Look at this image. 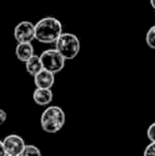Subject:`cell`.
<instances>
[{
    "instance_id": "obj_8",
    "label": "cell",
    "mask_w": 155,
    "mask_h": 156,
    "mask_svg": "<svg viewBox=\"0 0 155 156\" xmlns=\"http://www.w3.org/2000/svg\"><path fill=\"white\" fill-rule=\"evenodd\" d=\"M15 55L20 62L26 63L34 55V47L32 43H18L15 49Z\"/></svg>"
},
{
    "instance_id": "obj_6",
    "label": "cell",
    "mask_w": 155,
    "mask_h": 156,
    "mask_svg": "<svg viewBox=\"0 0 155 156\" xmlns=\"http://www.w3.org/2000/svg\"><path fill=\"white\" fill-rule=\"evenodd\" d=\"M2 141H3L6 154L9 155H20L26 147L23 138L16 134L8 135L6 137H4Z\"/></svg>"
},
{
    "instance_id": "obj_14",
    "label": "cell",
    "mask_w": 155,
    "mask_h": 156,
    "mask_svg": "<svg viewBox=\"0 0 155 156\" xmlns=\"http://www.w3.org/2000/svg\"><path fill=\"white\" fill-rule=\"evenodd\" d=\"M143 156H155V142L151 141V144L146 147Z\"/></svg>"
},
{
    "instance_id": "obj_5",
    "label": "cell",
    "mask_w": 155,
    "mask_h": 156,
    "mask_svg": "<svg viewBox=\"0 0 155 156\" xmlns=\"http://www.w3.org/2000/svg\"><path fill=\"white\" fill-rule=\"evenodd\" d=\"M14 38L17 43H32L35 39V25L30 21H21L14 29Z\"/></svg>"
},
{
    "instance_id": "obj_15",
    "label": "cell",
    "mask_w": 155,
    "mask_h": 156,
    "mask_svg": "<svg viewBox=\"0 0 155 156\" xmlns=\"http://www.w3.org/2000/svg\"><path fill=\"white\" fill-rule=\"evenodd\" d=\"M6 120V113L3 109L0 108V125H2Z\"/></svg>"
},
{
    "instance_id": "obj_12",
    "label": "cell",
    "mask_w": 155,
    "mask_h": 156,
    "mask_svg": "<svg viewBox=\"0 0 155 156\" xmlns=\"http://www.w3.org/2000/svg\"><path fill=\"white\" fill-rule=\"evenodd\" d=\"M146 43L148 47L155 50V26H152L146 34Z\"/></svg>"
},
{
    "instance_id": "obj_13",
    "label": "cell",
    "mask_w": 155,
    "mask_h": 156,
    "mask_svg": "<svg viewBox=\"0 0 155 156\" xmlns=\"http://www.w3.org/2000/svg\"><path fill=\"white\" fill-rule=\"evenodd\" d=\"M147 136L148 139L152 142H155V122H153L147 129Z\"/></svg>"
},
{
    "instance_id": "obj_9",
    "label": "cell",
    "mask_w": 155,
    "mask_h": 156,
    "mask_svg": "<svg viewBox=\"0 0 155 156\" xmlns=\"http://www.w3.org/2000/svg\"><path fill=\"white\" fill-rule=\"evenodd\" d=\"M53 100V94H52L50 88H38L36 87V89L33 93V101L37 105L41 106H45L51 103V101Z\"/></svg>"
},
{
    "instance_id": "obj_2",
    "label": "cell",
    "mask_w": 155,
    "mask_h": 156,
    "mask_svg": "<svg viewBox=\"0 0 155 156\" xmlns=\"http://www.w3.org/2000/svg\"><path fill=\"white\" fill-rule=\"evenodd\" d=\"M66 116L60 106L52 105L43 112L41 117V129L50 134L58 133L65 124Z\"/></svg>"
},
{
    "instance_id": "obj_4",
    "label": "cell",
    "mask_w": 155,
    "mask_h": 156,
    "mask_svg": "<svg viewBox=\"0 0 155 156\" xmlns=\"http://www.w3.org/2000/svg\"><path fill=\"white\" fill-rule=\"evenodd\" d=\"M43 64V68L52 73H58L63 70L65 66V58L56 49H48L45 50L39 55Z\"/></svg>"
},
{
    "instance_id": "obj_17",
    "label": "cell",
    "mask_w": 155,
    "mask_h": 156,
    "mask_svg": "<svg viewBox=\"0 0 155 156\" xmlns=\"http://www.w3.org/2000/svg\"><path fill=\"white\" fill-rule=\"evenodd\" d=\"M150 3H151V6L155 10V0H150Z\"/></svg>"
},
{
    "instance_id": "obj_11",
    "label": "cell",
    "mask_w": 155,
    "mask_h": 156,
    "mask_svg": "<svg viewBox=\"0 0 155 156\" xmlns=\"http://www.w3.org/2000/svg\"><path fill=\"white\" fill-rule=\"evenodd\" d=\"M21 156H41V150L37 147L33 146V144H26L25 149L21 152Z\"/></svg>"
},
{
    "instance_id": "obj_10",
    "label": "cell",
    "mask_w": 155,
    "mask_h": 156,
    "mask_svg": "<svg viewBox=\"0 0 155 156\" xmlns=\"http://www.w3.org/2000/svg\"><path fill=\"white\" fill-rule=\"evenodd\" d=\"M25 65H26V70H27V72L31 76H33V78L39 71H41V70L44 69L41 58H39V55H35V54H34L31 58H29V60L25 63Z\"/></svg>"
},
{
    "instance_id": "obj_7",
    "label": "cell",
    "mask_w": 155,
    "mask_h": 156,
    "mask_svg": "<svg viewBox=\"0 0 155 156\" xmlns=\"http://www.w3.org/2000/svg\"><path fill=\"white\" fill-rule=\"evenodd\" d=\"M54 73L48 71L46 69H43L34 76V83L35 86L38 88H52L54 85Z\"/></svg>"
},
{
    "instance_id": "obj_18",
    "label": "cell",
    "mask_w": 155,
    "mask_h": 156,
    "mask_svg": "<svg viewBox=\"0 0 155 156\" xmlns=\"http://www.w3.org/2000/svg\"><path fill=\"white\" fill-rule=\"evenodd\" d=\"M5 156H21V155H9V154H6Z\"/></svg>"
},
{
    "instance_id": "obj_3",
    "label": "cell",
    "mask_w": 155,
    "mask_h": 156,
    "mask_svg": "<svg viewBox=\"0 0 155 156\" xmlns=\"http://www.w3.org/2000/svg\"><path fill=\"white\" fill-rule=\"evenodd\" d=\"M54 44L55 49L64 56L66 61L73 60L81 49L80 39L78 38V36L68 32H63Z\"/></svg>"
},
{
    "instance_id": "obj_16",
    "label": "cell",
    "mask_w": 155,
    "mask_h": 156,
    "mask_svg": "<svg viewBox=\"0 0 155 156\" xmlns=\"http://www.w3.org/2000/svg\"><path fill=\"white\" fill-rule=\"evenodd\" d=\"M5 155H6V152L3 146V141L0 140V156H5Z\"/></svg>"
},
{
    "instance_id": "obj_1",
    "label": "cell",
    "mask_w": 155,
    "mask_h": 156,
    "mask_svg": "<svg viewBox=\"0 0 155 156\" xmlns=\"http://www.w3.org/2000/svg\"><path fill=\"white\" fill-rule=\"evenodd\" d=\"M63 33V26L55 17H44L35 23V39L43 44H54Z\"/></svg>"
}]
</instances>
